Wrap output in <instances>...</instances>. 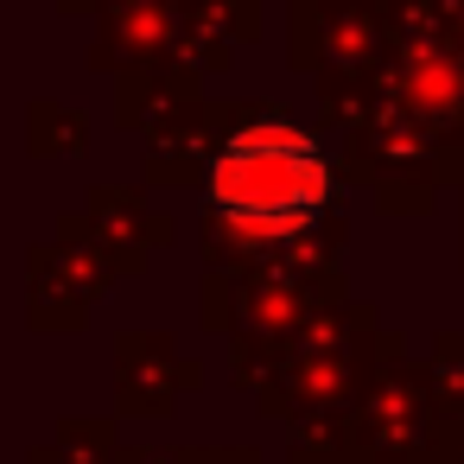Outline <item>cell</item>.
I'll return each mask as SVG.
<instances>
[{
	"instance_id": "obj_1",
	"label": "cell",
	"mask_w": 464,
	"mask_h": 464,
	"mask_svg": "<svg viewBox=\"0 0 464 464\" xmlns=\"http://www.w3.org/2000/svg\"><path fill=\"white\" fill-rule=\"evenodd\" d=\"M331 204V160L293 121L242 128L210 166V210L255 242L305 236Z\"/></svg>"
}]
</instances>
